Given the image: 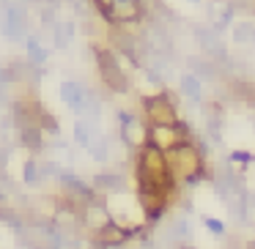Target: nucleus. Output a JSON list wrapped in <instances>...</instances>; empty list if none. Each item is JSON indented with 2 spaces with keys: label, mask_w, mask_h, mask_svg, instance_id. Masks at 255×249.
I'll use <instances>...</instances> for the list:
<instances>
[{
  "label": "nucleus",
  "mask_w": 255,
  "mask_h": 249,
  "mask_svg": "<svg viewBox=\"0 0 255 249\" xmlns=\"http://www.w3.org/2000/svg\"><path fill=\"white\" fill-rule=\"evenodd\" d=\"M91 156H94L96 162H105L107 156H110V145H107V140H105V134H99L96 132V137H94V143H91Z\"/></svg>",
  "instance_id": "f3484780"
},
{
  "label": "nucleus",
  "mask_w": 255,
  "mask_h": 249,
  "mask_svg": "<svg viewBox=\"0 0 255 249\" xmlns=\"http://www.w3.org/2000/svg\"><path fill=\"white\" fill-rule=\"evenodd\" d=\"M233 39H236L239 44H255V25H247V22L236 25V28H233Z\"/></svg>",
  "instance_id": "6ab92c4d"
},
{
  "label": "nucleus",
  "mask_w": 255,
  "mask_h": 249,
  "mask_svg": "<svg viewBox=\"0 0 255 249\" xmlns=\"http://www.w3.org/2000/svg\"><path fill=\"white\" fill-rule=\"evenodd\" d=\"M231 88H233V96H236V99H242V101H247L250 107H255V85L253 83H247V80H233Z\"/></svg>",
  "instance_id": "4468645a"
},
{
  "label": "nucleus",
  "mask_w": 255,
  "mask_h": 249,
  "mask_svg": "<svg viewBox=\"0 0 255 249\" xmlns=\"http://www.w3.org/2000/svg\"><path fill=\"white\" fill-rule=\"evenodd\" d=\"M52 39H55V47L58 50H66L74 39V25L72 22H55L52 28Z\"/></svg>",
  "instance_id": "ddd939ff"
},
{
  "label": "nucleus",
  "mask_w": 255,
  "mask_h": 249,
  "mask_svg": "<svg viewBox=\"0 0 255 249\" xmlns=\"http://www.w3.org/2000/svg\"><path fill=\"white\" fill-rule=\"evenodd\" d=\"M140 101H143V112H145L151 126H170L173 129L178 123V110L170 101L167 90H159L154 96H143Z\"/></svg>",
  "instance_id": "7ed1b4c3"
},
{
  "label": "nucleus",
  "mask_w": 255,
  "mask_h": 249,
  "mask_svg": "<svg viewBox=\"0 0 255 249\" xmlns=\"http://www.w3.org/2000/svg\"><path fill=\"white\" fill-rule=\"evenodd\" d=\"M145 17L143 0H113V19L116 25H134Z\"/></svg>",
  "instance_id": "0eeeda50"
},
{
  "label": "nucleus",
  "mask_w": 255,
  "mask_h": 249,
  "mask_svg": "<svg viewBox=\"0 0 255 249\" xmlns=\"http://www.w3.org/2000/svg\"><path fill=\"white\" fill-rule=\"evenodd\" d=\"M3 36L8 41L28 39V19H25L22 6L17 3H3Z\"/></svg>",
  "instance_id": "39448f33"
},
{
  "label": "nucleus",
  "mask_w": 255,
  "mask_h": 249,
  "mask_svg": "<svg viewBox=\"0 0 255 249\" xmlns=\"http://www.w3.org/2000/svg\"><path fill=\"white\" fill-rule=\"evenodd\" d=\"M148 143L167 154V151H173L176 145H181V137H178L176 129H170V126H148Z\"/></svg>",
  "instance_id": "6e6552de"
},
{
  "label": "nucleus",
  "mask_w": 255,
  "mask_h": 249,
  "mask_svg": "<svg viewBox=\"0 0 255 249\" xmlns=\"http://www.w3.org/2000/svg\"><path fill=\"white\" fill-rule=\"evenodd\" d=\"M176 249H198V247H192V244H176Z\"/></svg>",
  "instance_id": "a878e982"
},
{
  "label": "nucleus",
  "mask_w": 255,
  "mask_h": 249,
  "mask_svg": "<svg viewBox=\"0 0 255 249\" xmlns=\"http://www.w3.org/2000/svg\"><path fill=\"white\" fill-rule=\"evenodd\" d=\"M39 126H41V132L52 134V137H58V134H61V126H58L55 115H52V112H47V110H41V115H39Z\"/></svg>",
  "instance_id": "aec40b11"
},
{
  "label": "nucleus",
  "mask_w": 255,
  "mask_h": 249,
  "mask_svg": "<svg viewBox=\"0 0 255 249\" xmlns=\"http://www.w3.org/2000/svg\"><path fill=\"white\" fill-rule=\"evenodd\" d=\"M58 93H61L63 104H66L72 112H77V115H85V112H88V88H83L80 83L66 80V83H61Z\"/></svg>",
  "instance_id": "423d86ee"
},
{
  "label": "nucleus",
  "mask_w": 255,
  "mask_h": 249,
  "mask_svg": "<svg viewBox=\"0 0 255 249\" xmlns=\"http://www.w3.org/2000/svg\"><path fill=\"white\" fill-rule=\"evenodd\" d=\"M6 88H8V80H6V66H0V101H6Z\"/></svg>",
  "instance_id": "b1692460"
},
{
  "label": "nucleus",
  "mask_w": 255,
  "mask_h": 249,
  "mask_svg": "<svg viewBox=\"0 0 255 249\" xmlns=\"http://www.w3.org/2000/svg\"><path fill=\"white\" fill-rule=\"evenodd\" d=\"M94 189L96 192H105V194L127 192V178L118 175V172H99V175H94Z\"/></svg>",
  "instance_id": "1a4fd4ad"
},
{
  "label": "nucleus",
  "mask_w": 255,
  "mask_h": 249,
  "mask_svg": "<svg viewBox=\"0 0 255 249\" xmlns=\"http://www.w3.org/2000/svg\"><path fill=\"white\" fill-rule=\"evenodd\" d=\"M118 123H121V137H124V143H127L129 148L140 151L145 143H148V126H145L134 112L121 110L118 112Z\"/></svg>",
  "instance_id": "20e7f679"
},
{
  "label": "nucleus",
  "mask_w": 255,
  "mask_h": 249,
  "mask_svg": "<svg viewBox=\"0 0 255 249\" xmlns=\"http://www.w3.org/2000/svg\"><path fill=\"white\" fill-rule=\"evenodd\" d=\"M167 165H170L173 178L181 181V183H187V186H195L200 178H206L203 154H200L192 143H181L173 151H167Z\"/></svg>",
  "instance_id": "f257e3e1"
},
{
  "label": "nucleus",
  "mask_w": 255,
  "mask_h": 249,
  "mask_svg": "<svg viewBox=\"0 0 255 249\" xmlns=\"http://www.w3.org/2000/svg\"><path fill=\"white\" fill-rule=\"evenodd\" d=\"M203 227H209L214 236H225V222L214 219V216H203Z\"/></svg>",
  "instance_id": "412c9836"
},
{
  "label": "nucleus",
  "mask_w": 255,
  "mask_h": 249,
  "mask_svg": "<svg viewBox=\"0 0 255 249\" xmlns=\"http://www.w3.org/2000/svg\"><path fill=\"white\" fill-rule=\"evenodd\" d=\"M192 3H200V0H192Z\"/></svg>",
  "instance_id": "bb28decb"
},
{
  "label": "nucleus",
  "mask_w": 255,
  "mask_h": 249,
  "mask_svg": "<svg viewBox=\"0 0 255 249\" xmlns=\"http://www.w3.org/2000/svg\"><path fill=\"white\" fill-rule=\"evenodd\" d=\"M25 47H28V61L33 63V66H41V63L47 61V50L41 47V41H39V39L28 36V39H25Z\"/></svg>",
  "instance_id": "dca6fc26"
},
{
  "label": "nucleus",
  "mask_w": 255,
  "mask_h": 249,
  "mask_svg": "<svg viewBox=\"0 0 255 249\" xmlns=\"http://www.w3.org/2000/svg\"><path fill=\"white\" fill-rule=\"evenodd\" d=\"M228 6L233 11H244V8H253V0H228Z\"/></svg>",
  "instance_id": "5701e85b"
},
{
  "label": "nucleus",
  "mask_w": 255,
  "mask_h": 249,
  "mask_svg": "<svg viewBox=\"0 0 255 249\" xmlns=\"http://www.w3.org/2000/svg\"><path fill=\"white\" fill-rule=\"evenodd\" d=\"M19 132V143H22V148L28 151H44V132H41V126H22L17 129Z\"/></svg>",
  "instance_id": "9d476101"
},
{
  "label": "nucleus",
  "mask_w": 255,
  "mask_h": 249,
  "mask_svg": "<svg viewBox=\"0 0 255 249\" xmlns=\"http://www.w3.org/2000/svg\"><path fill=\"white\" fill-rule=\"evenodd\" d=\"M167 236H170L176 244H187L189 236H192V225H189L187 216H181V214L173 216V222L167 225Z\"/></svg>",
  "instance_id": "9b49d317"
},
{
  "label": "nucleus",
  "mask_w": 255,
  "mask_h": 249,
  "mask_svg": "<svg viewBox=\"0 0 255 249\" xmlns=\"http://www.w3.org/2000/svg\"><path fill=\"white\" fill-rule=\"evenodd\" d=\"M178 88H181V93L187 96L189 101H200V96H203V83H200V77H195V74H181Z\"/></svg>",
  "instance_id": "f8f14e48"
},
{
  "label": "nucleus",
  "mask_w": 255,
  "mask_h": 249,
  "mask_svg": "<svg viewBox=\"0 0 255 249\" xmlns=\"http://www.w3.org/2000/svg\"><path fill=\"white\" fill-rule=\"evenodd\" d=\"M6 162H8V156H6V148H0V172L6 170Z\"/></svg>",
  "instance_id": "393cba45"
},
{
  "label": "nucleus",
  "mask_w": 255,
  "mask_h": 249,
  "mask_svg": "<svg viewBox=\"0 0 255 249\" xmlns=\"http://www.w3.org/2000/svg\"><path fill=\"white\" fill-rule=\"evenodd\" d=\"M94 137H96V132H94V126H91V123H85V121H77V123H74V143H77V145L91 148Z\"/></svg>",
  "instance_id": "2eb2a0df"
},
{
  "label": "nucleus",
  "mask_w": 255,
  "mask_h": 249,
  "mask_svg": "<svg viewBox=\"0 0 255 249\" xmlns=\"http://www.w3.org/2000/svg\"><path fill=\"white\" fill-rule=\"evenodd\" d=\"M231 159L239 162V165H250V162H255V154H250V151H233Z\"/></svg>",
  "instance_id": "4be33fe9"
},
{
  "label": "nucleus",
  "mask_w": 255,
  "mask_h": 249,
  "mask_svg": "<svg viewBox=\"0 0 255 249\" xmlns=\"http://www.w3.org/2000/svg\"><path fill=\"white\" fill-rule=\"evenodd\" d=\"M22 178H25V183H30V186H33V183H39L41 178V165L36 159H28L25 162V167H22Z\"/></svg>",
  "instance_id": "a211bd4d"
},
{
  "label": "nucleus",
  "mask_w": 255,
  "mask_h": 249,
  "mask_svg": "<svg viewBox=\"0 0 255 249\" xmlns=\"http://www.w3.org/2000/svg\"><path fill=\"white\" fill-rule=\"evenodd\" d=\"M94 58H96V69H99V77L113 93H129V77L121 69L118 61V52L110 50L105 44H94Z\"/></svg>",
  "instance_id": "f03ea898"
}]
</instances>
